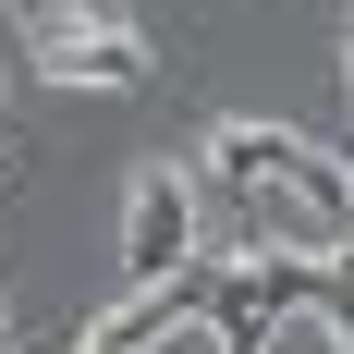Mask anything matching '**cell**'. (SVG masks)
<instances>
[{
	"label": "cell",
	"instance_id": "1",
	"mask_svg": "<svg viewBox=\"0 0 354 354\" xmlns=\"http://www.w3.org/2000/svg\"><path fill=\"white\" fill-rule=\"evenodd\" d=\"M257 354H354V342H342V318H318V306H281Z\"/></svg>",
	"mask_w": 354,
	"mask_h": 354
},
{
	"label": "cell",
	"instance_id": "2",
	"mask_svg": "<svg viewBox=\"0 0 354 354\" xmlns=\"http://www.w3.org/2000/svg\"><path fill=\"white\" fill-rule=\"evenodd\" d=\"M0 342H12V293H0Z\"/></svg>",
	"mask_w": 354,
	"mask_h": 354
}]
</instances>
